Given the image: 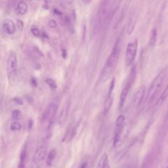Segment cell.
I'll list each match as a JSON object with an SVG mask.
<instances>
[{"mask_svg":"<svg viewBox=\"0 0 168 168\" xmlns=\"http://www.w3.org/2000/svg\"><path fill=\"white\" fill-rule=\"evenodd\" d=\"M121 52V40L118 38L114 45L112 50L110 53L108 58L106 60L104 67L101 71L99 80L101 82H105L111 77L114 70H116L119 60Z\"/></svg>","mask_w":168,"mask_h":168,"instance_id":"obj_1","label":"cell"},{"mask_svg":"<svg viewBox=\"0 0 168 168\" xmlns=\"http://www.w3.org/2000/svg\"><path fill=\"white\" fill-rule=\"evenodd\" d=\"M120 2L105 1L102 2L98 13L99 24L101 27L108 24L119 8Z\"/></svg>","mask_w":168,"mask_h":168,"instance_id":"obj_2","label":"cell"},{"mask_svg":"<svg viewBox=\"0 0 168 168\" xmlns=\"http://www.w3.org/2000/svg\"><path fill=\"white\" fill-rule=\"evenodd\" d=\"M167 72V70L166 68H164V69H163L156 76V77L152 81L147 94V101L149 103L153 101L158 94L159 91L163 85L164 79H165L166 77Z\"/></svg>","mask_w":168,"mask_h":168,"instance_id":"obj_3","label":"cell"},{"mask_svg":"<svg viewBox=\"0 0 168 168\" xmlns=\"http://www.w3.org/2000/svg\"><path fill=\"white\" fill-rule=\"evenodd\" d=\"M125 118L124 115H120L116 118L115 128L114 132L113 145L115 148H118L124 142V135L123 134Z\"/></svg>","mask_w":168,"mask_h":168,"instance_id":"obj_4","label":"cell"},{"mask_svg":"<svg viewBox=\"0 0 168 168\" xmlns=\"http://www.w3.org/2000/svg\"><path fill=\"white\" fill-rule=\"evenodd\" d=\"M136 76H137V66H134L132 68V69L130 72V74H129L127 81H126V82H125V86L123 88V89H122V91L121 93L120 99V108L123 107V106L124 105L126 98H127L129 91H130L133 84L135 82Z\"/></svg>","mask_w":168,"mask_h":168,"instance_id":"obj_5","label":"cell"},{"mask_svg":"<svg viewBox=\"0 0 168 168\" xmlns=\"http://www.w3.org/2000/svg\"><path fill=\"white\" fill-rule=\"evenodd\" d=\"M138 49V42L137 40L133 41L127 45L125 52V63L128 66L134 62Z\"/></svg>","mask_w":168,"mask_h":168,"instance_id":"obj_6","label":"cell"},{"mask_svg":"<svg viewBox=\"0 0 168 168\" xmlns=\"http://www.w3.org/2000/svg\"><path fill=\"white\" fill-rule=\"evenodd\" d=\"M7 70L9 77H13L17 71V56L14 51H11L7 59Z\"/></svg>","mask_w":168,"mask_h":168,"instance_id":"obj_7","label":"cell"},{"mask_svg":"<svg viewBox=\"0 0 168 168\" xmlns=\"http://www.w3.org/2000/svg\"><path fill=\"white\" fill-rule=\"evenodd\" d=\"M57 110H58V105L56 102H51L49 105L46 111L44 114V119L48 120L49 125L51 127L53 125V121L57 114Z\"/></svg>","mask_w":168,"mask_h":168,"instance_id":"obj_8","label":"cell"},{"mask_svg":"<svg viewBox=\"0 0 168 168\" xmlns=\"http://www.w3.org/2000/svg\"><path fill=\"white\" fill-rule=\"evenodd\" d=\"M47 155V148L45 146H41L36 150L34 154L33 160L36 164L41 163L44 161Z\"/></svg>","mask_w":168,"mask_h":168,"instance_id":"obj_9","label":"cell"},{"mask_svg":"<svg viewBox=\"0 0 168 168\" xmlns=\"http://www.w3.org/2000/svg\"><path fill=\"white\" fill-rule=\"evenodd\" d=\"M145 93V87L144 86H141L140 88L137 91L133 96L132 100L133 105L134 106H139L141 105V102L143 101V98Z\"/></svg>","mask_w":168,"mask_h":168,"instance_id":"obj_10","label":"cell"},{"mask_svg":"<svg viewBox=\"0 0 168 168\" xmlns=\"http://www.w3.org/2000/svg\"><path fill=\"white\" fill-rule=\"evenodd\" d=\"M3 28L5 32L8 34H13L16 31V26L13 20L10 18H7L3 22Z\"/></svg>","mask_w":168,"mask_h":168,"instance_id":"obj_11","label":"cell"},{"mask_svg":"<svg viewBox=\"0 0 168 168\" xmlns=\"http://www.w3.org/2000/svg\"><path fill=\"white\" fill-rule=\"evenodd\" d=\"M114 79L112 81L111 85H110L109 91L108 93L107 98H106L105 103V112H108L112 106V101H113L112 94V91H113V89H114Z\"/></svg>","mask_w":168,"mask_h":168,"instance_id":"obj_12","label":"cell"},{"mask_svg":"<svg viewBox=\"0 0 168 168\" xmlns=\"http://www.w3.org/2000/svg\"><path fill=\"white\" fill-rule=\"evenodd\" d=\"M137 13H133L131 15L130 18L129 19V22L128 24V28H127V33L129 35H130L134 31L135 26L137 24Z\"/></svg>","mask_w":168,"mask_h":168,"instance_id":"obj_13","label":"cell"},{"mask_svg":"<svg viewBox=\"0 0 168 168\" xmlns=\"http://www.w3.org/2000/svg\"><path fill=\"white\" fill-rule=\"evenodd\" d=\"M69 108H70V102H67L63 108H62V110L59 114V116L58 118V123L60 125L63 124L65 120H66L68 112H69Z\"/></svg>","mask_w":168,"mask_h":168,"instance_id":"obj_14","label":"cell"},{"mask_svg":"<svg viewBox=\"0 0 168 168\" xmlns=\"http://www.w3.org/2000/svg\"><path fill=\"white\" fill-rule=\"evenodd\" d=\"M26 158H27V148L24 147L21 152L20 160H19V168H24Z\"/></svg>","mask_w":168,"mask_h":168,"instance_id":"obj_15","label":"cell"},{"mask_svg":"<svg viewBox=\"0 0 168 168\" xmlns=\"http://www.w3.org/2000/svg\"><path fill=\"white\" fill-rule=\"evenodd\" d=\"M16 10L19 15H25L28 11V5L25 2H20L17 4Z\"/></svg>","mask_w":168,"mask_h":168,"instance_id":"obj_16","label":"cell"},{"mask_svg":"<svg viewBox=\"0 0 168 168\" xmlns=\"http://www.w3.org/2000/svg\"><path fill=\"white\" fill-rule=\"evenodd\" d=\"M99 168H108V156L106 154H103L98 163Z\"/></svg>","mask_w":168,"mask_h":168,"instance_id":"obj_17","label":"cell"},{"mask_svg":"<svg viewBox=\"0 0 168 168\" xmlns=\"http://www.w3.org/2000/svg\"><path fill=\"white\" fill-rule=\"evenodd\" d=\"M57 151L55 149H52L47 154V166H51L53 162H54L55 159L56 158V156H57Z\"/></svg>","mask_w":168,"mask_h":168,"instance_id":"obj_18","label":"cell"},{"mask_svg":"<svg viewBox=\"0 0 168 168\" xmlns=\"http://www.w3.org/2000/svg\"><path fill=\"white\" fill-rule=\"evenodd\" d=\"M157 38H158V31H157V29L154 28L152 30L150 39H149V45L151 47H153L155 45L156 41H157Z\"/></svg>","mask_w":168,"mask_h":168,"instance_id":"obj_19","label":"cell"},{"mask_svg":"<svg viewBox=\"0 0 168 168\" xmlns=\"http://www.w3.org/2000/svg\"><path fill=\"white\" fill-rule=\"evenodd\" d=\"M167 97H168V83L167 84V86L166 87L165 89L163 90V91L162 95H161V96H160L158 102L159 103L160 105H161L162 103L166 100Z\"/></svg>","mask_w":168,"mask_h":168,"instance_id":"obj_20","label":"cell"},{"mask_svg":"<svg viewBox=\"0 0 168 168\" xmlns=\"http://www.w3.org/2000/svg\"><path fill=\"white\" fill-rule=\"evenodd\" d=\"M21 115H22V113L21 112V110H19L18 109L13 110L12 112V118L15 120H20L21 118Z\"/></svg>","mask_w":168,"mask_h":168,"instance_id":"obj_21","label":"cell"},{"mask_svg":"<svg viewBox=\"0 0 168 168\" xmlns=\"http://www.w3.org/2000/svg\"><path fill=\"white\" fill-rule=\"evenodd\" d=\"M21 128H22L21 125L17 121H14L13 123H12V124L11 125V129L13 131L21 130Z\"/></svg>","mask_w":168,"mask_h":168,"instance_id":"obj_22","label":"cell"},{"mask_svg":"<svg viewBox=\"0 0 168 168\" xmlns=\"http://www.w3.org/2000/svg\"><path fill=\"white\" fill-rule=\"evenodd\" d=\"M45 82L48 84V86L51 87V89H56L57 87V85L55 80H53L51 78H47L45 80Z\"/></svg>","mask_w":168,"mask_h":168,"instance_id":"obj_23","label":"cell"},{"mask_svg":"<svg viewBox=\"0 0 168 168\" xmlns=\"http://www.w3.org/2000/svg\"><path fill=\"white\" fill-rule=\"evenodd\" d=\"M31 32H32L33 35L34 36H36V37H38V36H40V30H39V29L37 28H35V27L32 28L31 29Z\"/></svg>","mask_w":168,"mask_h":168,"instance_id":"obj_24","label":"cell"},{"mask_svg":"<svg viewBox=\"0 0 168 168\" xmlns=\"http://www.w3.org/2000/svg\"><path fill=\"white\" fill-rule=\"evenodd\" d=\"M14 101H15V103H16V104L19 105H21L23 104V102H22V99H21V98H18V97L15 98V99H14Z\"/></svg>","mask_w":168,"mask_h":168,"instance_id":"obj_25","label":"cell"},{"mask_svg":"<svg viewBox=\"0 0 168 168\" xmlns=\"http://www.w3.org/2000/svg\"><path fill=\"white\" fill-rule=\"evenodd\" d=\"M17 26H18L19 30H22V28H23V26H24L23 22H22V21L21 20H18L17 21Z\"/></svg>","mask_w":168,"mask_h":168,"instance_id":"obj_26","label":"cell"},{"mask_svg":"<svg viewBox=\"0 0 168 168\" xmlns=\"http://www.w3.org/2000/svg\"><path fill=\"white\" fill-rule=\"evenodd\" d=\"M49 24L52 28H55L56 26H57V23H56V22L54 20H51L50 21H49Z\"/></svg>","mask_w":168,"mask_h":168,"instance_id":"obj_27","label":"cell"},{"mask_svg":"<svg viewBox=\"0 0 168 168\" xmlns=\"http://www.w3.org/2000/svg\"><path fill=\"white\" fill-rule=\"evenodd\" d=\"M31 81H32V83L33 84V85L36 87L37 86V81H36V79L35 78H34L32 77V79H31Z\"/></svg>","mask_w":168,"mask_h":168,"instance_id":"obj_28","label":"cell"},{"mask_svg":"<svg viewBox=\"0 0 168 168\" xmlns=\"http://www.w3.org/2000/svg\"><path fill=\"white\" fill-rule=\"evenodd\" d=\"M79 168H87V162H85L82 163Z\"/></svg>","mask_w":168,"mask_h":168,"instance_id":"obj_29","label":"cell"},{"mask_svg":"<svg viewBox=\"0 0 168 168\" xmlns=\"http://www.w3.org/2000/svg\"><path fill=\"white\" fill-rule=\"evenodd\" d=\"M29 129H31L32 128V120H30V121H29Z\"/></svg>","mask_w":168,"mask_h":168,"instance_id":"obj_30","label":"cell"}]
</instances>
